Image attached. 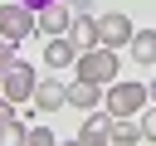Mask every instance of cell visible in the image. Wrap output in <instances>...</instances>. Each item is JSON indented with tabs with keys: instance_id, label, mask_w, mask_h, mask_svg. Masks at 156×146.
<instances>
[{
	"instance_id": "cell-12",
	"label": "cell",
	"mask_w": 156,
	"mask_h": 146,
	"mask_svg": "<svg viewBox=\"0 0 156 146\" xmlns=\"http://www.w3.org/2000/svg\"><path fill=\"white\" fill-rule=\"evenodd\" d=\"M136 141H141L136 117H112V146H136Z\"/></svg>"
},
{
	"instance_id": "cell-17",
	"label": "cell",
	"mask_w": 156,
	"mask_h": 146,
	"mask_svg": "<svg viewBox=\"0 0 156 146\" xmlns=\"http://www.w3.org/2000/svg\"><path fill=\"white\" fill-rule=\"evenodd\" d=\"M73 141H78V146H107V136H93V131H78Z\"/></svg>"
},
{
	"instance_id": "cell-10",
	"label": "cell",
	"mask_w": 156,
	"mask_h": 146,
	"mask_svg": "<svg viewBox=\"0 0 156 146\" xmlns=\"http://www.w3.org/2000/svg\"><path fill=\"white\" fill-rule=\"evenodd\" d=\"M68 39H73L78 49H93V44H98V15H73V19H68Z\"/></svg>"
},
{
	"instance_id": "cell-19",
	"label": "cell",
	"mask_w": 156,
	"mask_h": 146,
	"mask_svg": "<svg viewBox=\"0 0 156 146\" xmlns=\"http://www.w3.org/2000/svg\"><path fill=\"white\" fill-rule=\"evenodd\" d=\"M10 117H15V102H5V97H0V127H5Z\"/></svg>"
},
{
	"instance_id": "cell-22",
	"label": "cell",
	"mask_w": 156,
	"mask_h": 146,
	"mask_svg": "<svg viewBox=\"0 0 156 146\" xmlns=\"http://www.w3.org/2000/svg\"><path fill=\"white\" fill-rule=\"evenodd\" d=\"M58 146H78V141H58Z\"/></svg>"
},
{
	"instance_id": "cell-21",
	"label": "cell",
	"mask_w": 156,
	"mask_h": 146,
	"mask_svg": "<svg viewBox=\"0 0 156 146\" xmlns=\"http://www.w3.org/2000/svg\"><path fill=\"white\" fill-rule=\"evenodd\" d=\"M146 92H151V102H156V83H146Z\"/></svg>"
},
{
	"instance_id": "cell-8",
	"label": "cell",
	"mask_w": 156,
	"mask_h": 146,
	"mask_svg": "<svg viewBox=\"0 0 156 146\" xmlns=\"http://www.w3.org/2000/svg\"><path fill=\"white\" fill-rule=\"evenodd\" d=\"M73 58H78V44H73L68 34H58V39L44 44V63H49V68H68Z\"/></svg>"
},
{
	"instance_id": "cell-16",
	"label": "cell",
	"mask_w": 156,
	"mask_h": 146,
	"mask_svg": "<svg viewBox=\"0 0 156 146\" xmlns=\"http://www.w3.org/2000/svg\"><path fill=\"white\" fill-rule=\"evenodd\" d=\"M10 63H15V44H10V39H0V78L10 73Z\"/></svg>"
},
{
	"instance_id": "cell-1",
	"label": "cell",
	"mask_w": 156,
	"mask_h": 146,
	"mask_svg": "<svg viewBox=\"0 0 156 146\" xmlns=\"http://www.w3.org/2000/svg\"><path fill=\"white\" fill-rule=\"evenodd\" d=\"M146 102H151L146 83H127V78L107 83V92H102V107H107L112 117H136V112H141Z\"/></svg>"
},
{
	"instance_id": "cell-6",
	"label": "cell",
	"mask_w": 156,
	"mask_h": 146,
	"mask_svg": "<svg viewBox=\"0 0 156 146\" xmlns=\"http://www.w3.org/2000/svg\"><path fill=\"white\" fill-rule=\"evenodd\" d=\"M68 19H73V10H68V0H49V5H39L34 10V29H44V34H68Z\"/></svg>"
},
{
	"instance_id": "cell-4",
	"label": "cell",
	"mask_w": 156,
	"mask_h": 146,
	"mask_svg": "<svg viewBox=\"0 0 156 146\" xmlns=\"http://www.w3.org/2000/svg\"><path fill=\"white\" fill-rule=\"evenodd\" d=\"M29 34H34V10L20 5V0H5V5H0V39L20 44V39H29Z\"/></svg>"
},
{
	"instance_id": "cell-20",
	"label": "cell",
	"mask_w": 156,
	"mask_h": 146,
	"mask_svg": "<svg viewBox=\"0 0 156 146\" xmlns=\"http://www.w3.org/2000/svg\"><path fill=\"white\" fill-rule=\"evenodd\" d=\"M20 5H29V10H39V5H49V0H20Z\"/></svg>"
},
{
	"instance_id": "cell-11",
	"label": "cell",
	"mask_w": 156,
	"mask_h": 146,
	"mask_svg": "<svg viewBox=\"0 0 156 146\" xmlns=\"http://www.w3.org/2000/svg\"><path fill=\"white\" fill-rule=\"evenodd\" d=\"M127 54H132L136 63H146V68H151V63H156V29H136V34H132V44H127Z\"/></svg>"
},
{
	"instance_id": "cell-18",
	"label": "cell",
	"mask_w": 156,
	"mask_h": 146,
	"mask_svg": "<svg viewBox=\"0 0 156 146\" xmlns=\"http://www.w3.org/2000/svg\"><path fill=\"white\" fill-rule=\"evenodd\" d=\"M68 10L73 15H93V0H68Z\"/></svg>"
},
{
	"instance_id": "cell-15",
	"label": "cell",
	"mask_w": 156,
	"mask_h": 146,
	"mask_svg": "<svg viewBox=\"0 0 156 146\" xmlns=\"http://www.w3.org/2000/svg\"><path fill=\"white\" fill-rule=\"evenodd\" d=\"M24 146H58V136H54L49 127H29V136H24Z\"/></svg>"
},
{
	"instance_id": "cell-14",
	"label": "cell",
	"mask_w": 156,
	"mask_h": 146,
	"mask_svg": "<svg viewBox=\"0 0 156 146\" xmlns=\"http://www.w3.org/2000/svg\"><path fill=\"white\" fill-rule=\"evenodd\" d=\"M136 127H141V141H156V102H146L136 112Z\"/></svg>"
},
{
	"instance_id": "cell-3",
	"label": "cell",
	"mask_w": 156,
	"mask_h": 146,
	"mask_svg": "<svg viewBox=\"0 0 156 146\" xmlns=\"http://www.w3.org/2000/svg\"><path fill=\"white\" fill-rule=\"evenodd\" d=\"M34 88H39V78H34V68L29 63H10V73L0 78V97L5 102H34Z\"/></svg>"
},
{
	"instance_id": "cell-7",
	"label": "cell",
	"mask_w": 156,
	"mask_h": 146,
	"mask_svg": "<svg viewBox=\"0 0 156 146\" xmlns=\"http://www.w3.org/2000/svg\"><path fill=\"white\" fill-rule=\"evenodd\" d=\"M34 102H39V112H58V107H68V88H63V83H54V78H39Z\"/></svg>"
},
{
	"instance_id": "cell-2",
	"label": "cell",
	"mask_w": 156,
	"mask_h": 146,
	"mask_svg": "<svg viewBox=\"0 0 156 146\" xmlns=\"http://www.w3.org/2000/svg\"><path fill=\"white\" fill-rule=\"evenodd\" d=\"M78 78H83V83H98V88L117 83V54L102 49V44L83 49V54H78Z\"/></svg>"
},
{
	"instance_id": "cell-5",
	"label": "cell",
	"mask_w": 156,
	"mask_h": 146,
	"mask_svg": "<svg viewBox=\"0 0 156 146\" xmlns=\"http://www.w3.org/2000/svg\"><path fill=\"white\" fill-rule=\"evenodd\" d=\"M132 34H136V24H132L122 10H112V15H98V44H102V49L132 44Z\"/></svg>"
},
{
	"instance_id": "cell-13",
	"label": "cell",
	"mask_w": 156,
	"mask_h": 146,
	"mask_svg": "<svg viewBox=\"0 0 156 146\" xmlns=\"http://www.w3.org/2000/svg\"><path fill=\"white\" fill-rule=\"evenodd\" d=\"M24 136H29V127H24L20 117H10V122L0 127V146H24Z\"/></svg>"
},
{
	"instance_id": "cell-9",
	"label": "cell",
	"mask_w": 156,
	"mask_h": 146,
	"mask_svg": "<svg viewBox=\"0 0 156 146\" xmlns=\"http://www.w3.org/2000/svg\"><path fill=\"white\" fill-rule=\"evenodd\" d=\"M68 107H83V112H98L102 107V88L98 83H68Z\"/></svg>"
}]
</instances>
